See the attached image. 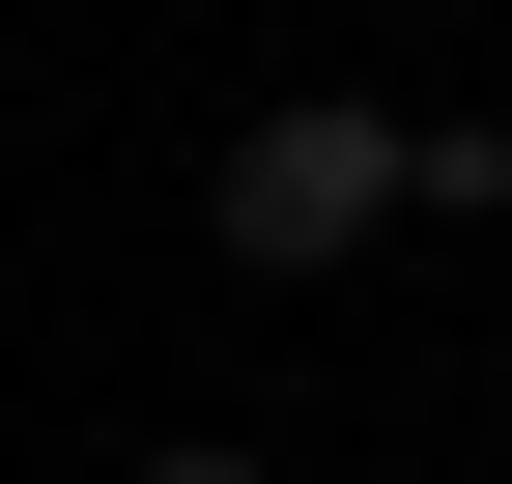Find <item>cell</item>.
<instances>
[{"mask_svg": "<svg viewBox=\"0 0 512 484\" xmlns=\"http://www.w3.org/2000/svg\"><path fill=\"white\" fill-rule=\"evenodd\" d=\"M399 200H427V114L285 86V114H228V171H200V257H228V285H342Z\"/></svg>", "mask_w": 512, "mask_h": 484, "instance_id": "6da1fadb", "label": "cell"}, {"mask_svg": "<svg viewBox=\"0 0 512 484\" xmlns=\"http://www.w3.org/2000/svg\"><path fill=\"white\" fill-rule=\"evenodd\" d=\"M114 484H256V456H200V428H171V456H114Z\"/></svg>", "mask_w": 512, "mask_h": 484, "instance_id": "7a4b0ae2", "label": "cell"}]
</instances>
